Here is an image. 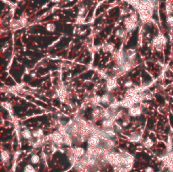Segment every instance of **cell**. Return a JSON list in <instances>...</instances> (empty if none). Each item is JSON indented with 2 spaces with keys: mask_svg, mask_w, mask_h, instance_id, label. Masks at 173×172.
<instances>
[{
  "mask_svg": "<svg viewBox=\"0 0 173 172\" xmlns=\"http://www.w3.org/2000/svg\"><path fill=\"white\" fill-rule=\"evenodd\" d=\"M124 25H125L127 31L131 32V31L134 30L138 25V20H137L136 15L133 14L130 17L127 18L124 21Z\"/></svg>",
  "mask_w": 173,
  "mask_h": 172,
  "instance_id": "cell-1",
  "label": "cell"
},
{
  "mask_svg": "<svg viewBox=\"0 0 173 172\" xmlns=\"http://www.w3.org/2000/svg\"><path fill=\"white\" fill-rule=\"evenodd\" d=\"M166 42H167L166 38L163 35H159V36L154 38L152 43H153V46L155 47V48L157 51H162L164 49V47H166Z\"/></svg>",
  "mask_w": 173,
  "mask_h": 172,
  "instance_id": "cell-2",
  "label": "cell"
},
{
  "mask_svg": "<svg viewBox=\"0 0 173 172\" xmlns=\"http://www.w3.org/2000/svg\"><path fill=\"white\" fill-rule=\"evenodd\" d=\"M51 140L54 143V144L58 148L61 147L62 144H64V139H63V136L60 132H55L53 133H52L49 136Z\"/></svg>",
  "mask_w": 173,
  "mask_h": 172,
  "instance_id": "cell-3",
  "label": "cell"
},
{
  "mask_svg": "<svg viewBox=\"0 0 173 172\" xmlns=\"http://www.w3.org/2000/svg\"><path fill=\"white\" fill-rule=\"evenodd\" d=\"M87 143H88V146L89 148H96L100 146V143H101V139L97 133L96 134H93V135L90 136L87 139Z\"/></svg>",
  "mask_w": 173,
  "mask_h": 172,
  "instance_id": "cell-4",
  "label": "cell"
},
{
  "mask_svg": "<svg viewBox=\"0 0 173 172\" xmlns=\"http://www.w3.org/2000/svg\"><path fill=\"white\" fill-rule=\"evenodd\" d=\"M72 152L74 153V154L78 158V159H80V158H83L85 155V148L81 147H74L71 148Z\"/></svg>",
  "mask_w": 173,
  "mask_h": 172,
  "instance_id": "cell-5",
  "label": "cell"
},
{
  "mask_svg": "<svg viewBox=\"0 0 173 172\" xmlns=\"http://www.w3.org/2000/svg\"><path fill=\"white\" fill-rule=\"evenodd\" d=\"M115 101L116 99L113 98L110 95V93H107L101 97V103L103 105H112Z\"/></svg>",
  "mask_w": 173,
  "mask_h": 172,
  "instance_id": "cell-6",
  "label": "cell"
},
{
  "mask_svg": "<svg viewBox=\"0 0 173 172\" xmlns=\"http://www.w3.org/2000/svg\"><path fill=\"white\" fill-rule=\"evenodd\" d=\"M128 114L130 116H138L142 114V109L139 106H132L128 109Z\"/></svg>",
  "mask_w": 173,
  "mask_h": 172,
  "instance_id": "cell-7",
  "label": "cell"
},
{
  "mask_svg": "<svg viewBox=\"0 0 173 172\" xmlns=\"http://www.w3.org/2000/svg\"><path fill=\"white\" fill-rule=\"evenodd\" d=\"M117 87V81L116 79H111L107 83V90L108 92H111Z\"/></svg>",
  "mask_w": 173,
  "mask_h": 172,
  "instance_id": "cell-8",
  "label": "cell"
},
{
  "mask_svg": "<svg viewBox=\"0 0 173 172\" xmlns=\"http://www.w3.org/2000/svg\"><path fill=\"white\" fill-rule=\"evenodd\" d=\"M125 53H126V57L128 58V61L133 62L134 61L135 58H136V51L134 49H128L127 51H125Z\"/></svg>",
  "mask_w": 173,
  "mask_h": 172,
  "instance_id": "cell-9",
  "label": "cell"
},
{
  "mask_svg": "<svg viewBox=\"0 0 173 172\" xmlns=\"http://www.w3.org/2000/svg\"><path fill=\"white\" fill-rule=\"evenodd\" d=\"M115 125V121L112 119H105L102 122L103 129H113Z\"/></svg>",
  "mask_w": 173,
  "mask_h": 172,
  "instance_id": "cell-10",
  "label": "cell"
},
{
  "mask_svg": "<svg viewBox=\"0 0 173 172\" xmlns=\"http://www.w3.org/2000/svg\"><path fill=\"white\" fill-rule=\"evenodd\" d=\"M1 158H2V161L4 164H8L10 160V154L7 150H2V154H1Z\"/></svg>",
  "mask_w": 173,
  "mask_h": 172,
  "instance_id": "cell-11",
  "label": "cell"
},
{
  "mask_svg": "<svg viewBox=\"0 0 173 172\" xmlns=\"http://www.w3.org/2000/svg\"><path fill=\"white\" fill-rule=\"evenodd\" d=\"M141 139H142L141 135H139L137 133H131V135L129 136V140L131 142H134V143H139L141 141Z\"/></svg>",
  "mask_w": 173,
  "mask_h": 172,
  "instance_id": "cell-12",
  "label": "cell"
},
{
  "mask_svg": "<svg viewBox=\"0 0 173 172\" xmlns=\"http://www.w3.org/2000/svg\"><path fill=\"white\" fill-rule=\"evenodd\" d=\"M92 118L94 121H98L101 118V111L100 109H95L92 111Z\"/></svg>",
  "mask_w": 173,
  "mask_h": 172,
  "instance_id": "cell-13",
  "label": "cell"
},
{
  "mask_svg": "<svg viewBox=\"0 0 173 172\" xmlns=\"http://www.w3.org/2000/svg\"><path fill=\"white\" fill-rule=\"evenodd\" d=\"M21 135L25 139H27V140H31L32 138V137H33L32 133H31V131L28 130V129H25L24 131H22Z\"/></svg>",
  "mask_w": 173,
  "mask_h": 172,
  "instance_id": "cell-14",
  "label": "cell"
},
{
  "mask_svg": "<svg viewBox=\"0 0 173 172\" xmlns=\"http://www.w3.org/2000/svg\"><path fill=\"white\" fill-rule=\"evenodd\" d=\"M103 51L106 52H113L114 51V46L111 43H107L103 46Z\"/></svg>",
  "mask_w": 173,
  "mask_h": 172,
  "instance_id": "cell-15",
  "label": "cell"
},
{
  "mask_svg": "<svg viewBox=\"0 0 173 172\" xmlns=\"http://www.w3.org/2000/svg\"><path fill=\"white\" fill-rule=\"evenodd\" d=\"M32 134H33V137H36V138H41V137H42L43 135H44L43 130L41 129V128H38L37 130H35V131L32 133Z\"/></svg>",
  "mask_w": 173,
  "mask_h": 172,
  "instance_id": "cell-16",
  "label": "cell"
},
{
  "mask_svg": "<svg viewBox=\"0 0 173 172\" xmlns=\"http://www.w3.org/2000/svg\"><path fill=\"white\" fill-rule=\"evenodd\" d=\"M31 162L33 165H37L40 162V156L37 154H33L31 158Z\"/></svg>",
  "mask_w": 173,
  "mask_h": 172,
  "instance_id": "cell-17",
  "label": "cell"
},
{
  "mask_svg": "<svg viewBox=\"0 0 173 172\" xmlns=\"http://www.w3.org/2000/svg\"><path fill=\"white\" fill-rule=\"evenodd\" d=\"M153 144H154V143H153V141L150 139V138H146L145 141H144V146L145 148H151L152 146H153Z\"/></svg>",
  "mask_w": 173,
  "mask_h": 172,
  "instance_id": "cell-18",
  "label": "cell"
},
{
  "mask_svg": "<svg viewBox=\"0 0 173 172\" xmlns=\"http://www.w3.org/2000/svg\"><path fill=\"white\" fill-rule=\"evenodd\" d=\"M23 172H37V171L31 165H26L25 168H24V171Z\"/></svg>",
  "mask_w": 173,
  "mask_h": 172,
  "instance_id": "cell-19",
  "label": "cell"
},
{
  "mask_svg": "<svg viewBox=\"0 0 173 172\" xmlns=\"http://www.w3.org/2000/svg\"><path fill=\"white\" fill-rule=\"evenodd\" d=\"M116 36H117V37H118V38H123L126 36V32H125V30H118L116 32Z\"/></svg>",
  "mask_w": 173,
  "mask_h": 172,
  "instance_id": "cell-20",
  "label": "cell"
},
{
  "mask_svg": "<svg viewBox=\"0 0 173 172\" xmlns=\"http://www.w3.org/2000/svg\"><path fill=\"white\" fill-rule=\"evenodd\" d=\"M90 100H91V102H92L93 104L97 105V104L101 103V97H100V96H95V97L91 98Z\"/></svg>",
  "mask_w": 173,
  "mask_h": 172,
  "instance_id": "cell-21",
  "label": "cell"
},
{
  "mask_svg": "<svg viewBox=\"0 0 173 172\" xmlns=\"http://www.w3.org/2000/svg\"><path fill=\"white\" fill-rule=\"evenodd\" d=\"M166 13H167L168 14H172L173 13V4L172 3L166 4Z\"/></svg>",
  "mask_w": 173,
  "mask_h": 172,
  "instance_id": "cell-22",
  "label": "cell"
},
{
  "mask_svg": "<svg viewBox=\"0 0 173 172\" xmlns=\"http://www.w3.org/2000/svg\"><path fill=\"white\" fill-rule=\"evenodd\" d=\"M56 30V26L54 25V24H48L47 25V30L49 31V32H53L54 30Z\"/></svg>",
  "mask_w": 173,
  "mask_h": 172,
  "instance_id": "cell-23",
  "label": "cell"
},
{
  "mask_svg": "<svg viewBox=\"0 0 173 172\" xmlns=\"http://www.w3.org/2000/svg\"><path fill=\"white\" fill-rule=\"evenodd\" d=\"M86 12V9H85V8L84 7V6H82V7H80L79 8V16H83L85 14Z\"/></svg>",
  "mask_w": 173,
  "mask_h": 172,
  "instance_id": "cell-24",
  "label": "cell"
},
{
  "mask_svg": "<svg viewBox=\"0 0 173 172\" xmlns=\"http://www.w3.org/2000/svg\"><path fill=\"white\" fill-rule=\"evenodd\" d=\"M124 86H125L126 88H131V87L133 86V82H132L131 80H128V81L125 82Z\"/></svg>",
  "mask_w": 173,
  "mask_h": 172,
  "instance_id": "cell-25",
  "label": "cell"
},
{
  "mask_svg": "<svg viewBox=\"0 0 173 172\" xmlns=\"http://www.w3.org/2000/svg\"><path fill=\"white\" fill-rule=\"evenodd\" d=\"M167 23L170 25H173V16L172 15H169L167 17Z\"/></svg>",
  "mask_w": 173,
  "mask_h": 172,
  "instance_id": "cell-26",
  "label": "cell"
},
{
  "mask_svg": "<svg viewBox=\"0 0 173 172\" xmlns=\"http://www.w3.org/2000/svg\"><path fill=\"white\" fill-rule=\"evenodd\" d=\"M129 122H130V121H129V119H128V118H126V119H125V120H124L123 122V123H122V124H121V125H122V126H123V127H126V126H127V125H128V123H129Z\"/></svg>",
  "mask_w": 173,
  "mask_h": 172,
  "instance_id": "cell-27",
  "label": "cell"
},
{
  "mask_svg": "<svg viewBox=\"0 0 173 172\" xmlns=\"http://www.w3.org/2000/svg\"><path fill=\"white\" fill-rule=\"evenodd\" d=\"M145 172H153V169L151 167H147L145 169Z\"/></svg>",
  "mask_w": 173,
  "mask_h": 172,
  "instance_id": "cell-28",
  "label": "cell"
},
{
  "mask_svg": "<svg viewBox=\"0 0 173 172\" xmlns=\"http://www.w3.org/2000/svg\"><path fill=\"white\" fill-rule=\"evenodd\" d=\"M52 3H58V2H60L61 0H51Z\"/></svg>",
  "mask_w": 173,
  "mask_h": 172,
  "instance_id": "cell-29",
  "label": "cell"
}]
</instances>
